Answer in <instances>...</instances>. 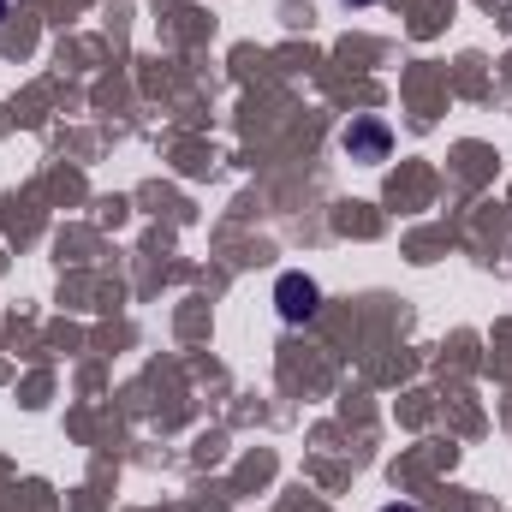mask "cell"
<instances>
[{
  "label": "cell",
  "instance_id": "2",
  "mask_svg": "<svg viewBox=\"0 0 512 512\" xmlns=\"http://www.w3.org/2000/svg\"><path fill=\"white\" fill-rule=\"evenodd\" d=\"M387 149H393V131H387L382 120H352V126H346V155H352V161L382 167Z\"/></svg>",
  "mask_w": 512,
  "mask_h": 512
},
{
  "label": "cell",
  "instance_id": "1",
  "mask_svg": "<svg viewBox=\"0 0 512 512\" xmlns=\"http://www.w3.org/2000/svg\"><path fill=\"white\" fill-rule=\"evenodd\" d=\"M274 310H280V322H310V316L322 310V286H316L310 274L286 268V274L274 280Z\"/></svg>",
  "mask_w": 512,
  "mask_h": 512
},
{
  "label": "cell",
  "instance_id": "3",
  "mask_svg": "<svg viewBox=\"0 0 512 512\" xmlns=\"http://www.w3.org/2000/svg\"><path fill=\"white\" fill-rule=\"evenodd\" d=\"M382 512H423V507H411V501H399V507H382Z\"/></svg>",
  "mask_w": 512,
  "mask_h": 512
},
{
  "label": "cell",
  "instance_id": "4",
  "mask_svg": "<svg viewBox=\"0 0 512 512\" xmlns=\"http://www.w3.org/2000/svg\"><path fill=\"white\" fill-rule=\"evenodd\" d=\"M346 6H376V0H346Z\"/></svg>",
  "mask_w": 512,
  "mask_h": 512
},
{
  "label": "cell",
  "instance_id": "5",
  "mask_svg": "<svg viewBox=\"0 0 512 512\" xmlns=\"http://www.w3.org/2000/svg\"><path fill=\"white\" fill-rule=\"evenodd\" d=\"M0 18H6V0H0Z\"/></svg>",
  "mask_w": 512,
  "mask_h": 512
}]
</instances>
